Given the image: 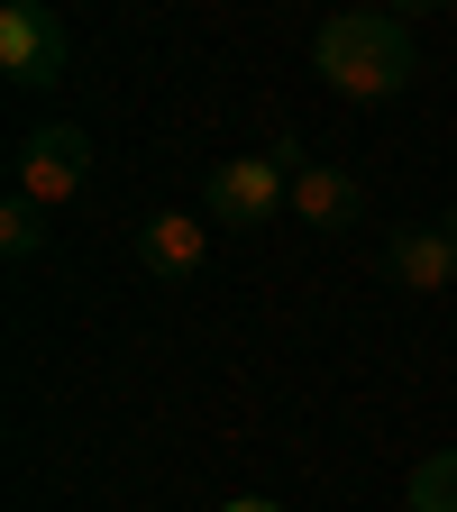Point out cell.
Instances as JSON below:
<instances>
[{
	"label": "cell",
	"mask_w": 457,
	"mask_h": 512,
	"mask_svg": "<svg viewBox=\"0 0 457 512\" xmlns=\"http://www.w3.org/2000/svg\"><path fill=\"white\" fill-rule=\"evenodd\" d=\"M311 74L339 101H394L412 83V28L394 10H339L311 37Z\"/></svg>",
	"instance_id": "1"
},
{
	"label": "cell",
	"mask_w": 457,
	"mask_h": 512,
	"mask_svg": "<svg viewBox=\"0 0 457 512\" xmlns=\"http://www.w3.org/2000/svg\"><path fill=\"white\" fill-rule=\"evenodd\" d=\"M293 165H302L293 138H275L266 156H229V165H211V183H202V220H220V229L293 220Z\"/></svg>",
	"instance_id": "2"
},
{
	"label": "cell",
	"mask_w": 457,
	"mask_h": 512,
	"mask_svg": "<svg viewBox=\"0 0 457 512\" xmlns=\"http://www.w3.org/2000/svg\"><path fill=\"white\" fill-rule=\"evenodd\" d=\"M83 183H92V138L83 128H28V147H19V202L37 211H74L83 202Z\"/></svg>",
	"instance_id": "3"
},
{
	"label": "cell",
	"mask_w": 457,
	"mask_h": 512,
	"mask_svg": "<svg viewBox=\"0 0 457 512\" xmlns=\"http://www.w3.org/2000/svg\"><path fill=\"white\" fill-rule=\"evenodd\" d=\"M64 55H74V37H64V19L46 10V0H10L0 10V74L10 83H55L64 74Z\"/></svg>",
	"instance_id": "4"
},
{
	"label": "cell",
	"mask_w": 457,
	"mask_h": 512,
	"mask_svg": "<svg viewBox=\"0 0 457 512\" xmlns=\"http://www.w3.org/2000/svg\"><path fill=\"white\" fill-rule=\"evenodd\" d=\"M384 266H394L403 293H457V211H439V220H421V229H394Z\"/></svg>",
	"instance_id": "5"
},
{
	"label": "cell",
	"mask_w": 457,
	"mask_h": 512,
	"mask_svg": "<svg viewBox=\"0 0 457 512\" xmlns=\"http://www.w3.org/2000/svg\"><path fill=\"white\" fill-rule=\"evenodd\" d=\"M202 256H211V220L202 211H147L138 220V266L156 284H192V275H202Z\"/></svg>",
	"instance_id": "6"
},
{
	"label": "cell",
	"mask_w": 457,
	"mask_h": 512,
	"mask_svg": "<svg viewBox=\"0 0 457 512\" xmlns=\"http://www.w3.org/2000/svg\"><path fill=\"white\" fill-rule=\"evenodd\" d=\"M357 211H366V183H357L348 165H320V156L293 165V220H302V229L330 238V229H348Z\"/></svg>",
	"instance_id": "7"
},
{
	"label": "cell",
	"mask_w": 457,
	"mask_h": 512,
	"mask_svg": "<svg viewBox=\"0 0 457 512\" xmlns=\"http://www.w3.org/2000/svg\"><path fill=\"white\" fill-rule=\"evenodd\" d=\"M403 494H412V512H457V448H430Z\"/></svg>",
	"instance_id": "8"
},
{
	"label": "cell",
	"mask_w": 457,
	"mask_h": 512,
	"mask_svg": "<svg viewBox=\"0 0 457 512\" xmlns=\"http://www.w3.org/2000/svg\"><path fill=\"white\" fill-rule=\"evenodd\" d=\"M37 247H46V211L10 192V202H0V256H10V266H28Z\"/></svg>",
	"instance_id": "9"
},
{
	"label": "cell",
	"mask_w": 457,
	"mask_h": 512,
	"mask_svg": "<svg viewBox=\"0 0 457 512\" xmlns=\"http://www.w3.org/2000/svg\"><path fill=\"white\" fill-rule=\"evenodd\" d=\"M211 512H284V503H266V494H238V503H211Z\"/></svg>",
	"instance_id": "10"
}]
</instances>
